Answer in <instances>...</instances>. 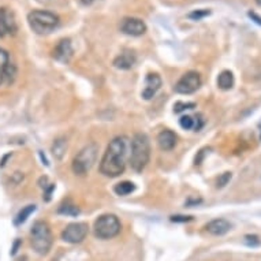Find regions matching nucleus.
Listing matches in <instances>:
<instances>
[{
	"mask_svg": "<svg viewBox=\"0 0 261 261\" xmlns=\"http://www.w3.org/2000/svg\"><path fill=\"white\" fill-rule=\"evenodd\" d=\"M93 2L94 0H82V3H84V5H92Z\"/></svg>",
	"mask_w": 261,
	"mask_h": 261,
	"instance_id": "7c9ffc66",
	"label": "nucleus"
},
{
	"mask_svg": "<svg viewBox=\"0 0 261 261\" xmlns=\"http://www.w3.org/2000/svg\"><path fill=\"white\" fill-rule=\"evenodd\" d=\"M97 152H99V146L96 144H89V145L84 146L73 160L74 174L78 176L86 175L96 163Z\"/></svg>",
	"mask_w": 261,
	"mask_h": 261,
	"instance_id": "39448f33",
	"label": "nucleus"
},
{
	"mask_svg": "<svg viewBox=\"0 0 261 261\" xmlns=\"http://www.w3.org/2000/svg\"><path fill=\"white\" fill-rule=\"evenodd\" d=\"M211 14L210 10H196V11H193V13H190L188 15L190 19H194V21H200V19H202V18L208 17Z\"/></svg>",
	"mask_w": 261,
	"mask_h": 261,
	"instance_id": "5701e85b",
	"label": "nucleus"
},
{
	"mask_svg": "<svg viewBox=\"0 0 261 261\" xmlns=\"http://www.w3.org/2000/svg\"><path fill=\"white\" fill-rule=\"evenodd\" d=\"M52 242H54V238H52L49 226L43 220L36 222L30 230V244H32L33 250L44 256L51 250Z\"/></svg>",
	"mask_w": 261,
	"mask_h": 261,
	"instance_id": "7ed1b4c3",
	"label": "nucleus"
},
{
	"mask_svg": "<svg viewBox=\"0 0 261 261\" xmlns=\"http://www.w3.org/2000/svg\"><path fill=\"white\" fill-rule=\"evenodd\" d=\"M158 144L160 149L171 150L176 145V134L171 130H163L158 136Z\"/></svg>",
	"mask_w": 261,
	"mask_h": 261,
	"instance_id": "dca6fc26",
	"label": "nucleus"
},
{
	"mask_svg": "<svg viewBox=\"0 0 261 261\" xmlns=\"http://www.w3.org/2000/svg\"><path fill=\"white\" fill-rule=\"evenodd\" d=\"M257 6H261V0H256Z\"/></svg>",
	"mask_w": 261,
	"mask_h": 261,
	"instance_id": "473e14b6",
	"label": "nucleus"
},
{
	"mask_svg": "<svg viewBox=\"0 0 261 261\" xmlns=\"http://www.w3.org/2000/svg\"><path fill=\"white\" fill-rule=\"evenodd\" d=\"M201 86V77L197 71H188L175 84V92L179 94H192Z\"/></svg>",
	"mask_w": 261,
	"mask_h": 261,
	"instance_id": "0eeeda50",
	"label": "nucleus"
},
{
	"mask_svg": "<svg viewBox=\"0 0 261 261\" xmlns=\"http://www.w3.org/2000/svg\"><path fill=\"white\" fill-rule=\"evenodd\" d=\"M202 126H204V119H202V115L201 114H197V115L194 116V127L193 128H194L196 132H198V130H200Z\"/></svg>",
	"mask_w": 261,
	"mask_h": 261,
	"instance_id": "bb28decb",
	"label": "nucleus"
},
{
	"mask_svg": "<svg viewBox=\"0 0 261 261\" xmlns=\"http://www.w3.org/2000/svg\"><path fill=\"white\" fill-rule=\"evenodd\" d=\"M231 178H232L231 172H224V174H222V175L218 178V180H216V186H218L219 189L224 188V186L228 185V182L231 180Z\"/></svg>",
	"mask_w": 261,
	"mask_h": 261,
	"instance_id": "b1692460",
	"label": "nucleus"
},
{
	"mask_svg": "<svg viewBox=\"0 0 261 261\" xmlns=\"http://www.w3.org/2000/svg\"><path fill=\"white\" fill-rule=\"evenodd\" d=\"M73 45H71V41L69 39L60 40L59 43L56 44V47L54 48V51H52V56L58 62H60V63H67V62H70V59L73 58Z\"/></svg>",
	"mask_w": 261,
	"mask_h": 261,
	"instance_id": "f8f14e48",
	"label": "nucleus"
},
{
	"mask_svg": "<svg viewBox=\"0 0 261 261\" xmlns=\"http://www.w3.org/2000/svg\"><path fill=\"white\" fill-rule=\"evenodd\" d=\"M18 246H19V241H17V242H15V245H14L13 250H11V254H15V253H17Z\"/></svg>",
	"mask_w": 261,
	"mask_h": 261,
	"instance_id": "c756f323",
	"label": "nucleus"
},
{
	"mask_svg": "<svg viewBox=\"0 0 261 261\" xmlns=\"http://www.w3.org/2000/svg\"><path fill=\"white\" fill-rule=\"evenodd\" d=\"M245 244L248 245V246L254 248V246H260L261 241L257 236H246L245 237Z\"/></svg>",
	"mask_w": 261,
	"mask_h": 261,
	"instance_id": "a878e982",
	"label": "nucleus"
},
{
	"mask_svg": "<svg viewBox=\"0 0 261 261\" xmlns=\"http://www.w3.org/2000/svg\"><path fill=\"white\" fill-rule=\"evenodd\" d=\"M136 60H137V58H136L134 52L124 51L114 59V66H115L116 69L128 70L132 69L134 64H136Z\"/></svg>",
	"mask_w": 261,
	"mask_h": 261,
	"instance_id": "2eb2a0df",
	"label": "nucleus"
},
{
	"mask_svg": "<svg viewBox=\"0 0 261 261\" xmlns=\"http://www.w3.org/2000/svg\"><path fill=\"white\" fill-rule=\"evenodd\" d=\"M28 22L33 32L37 35H48L59 25V17L51 11L45 10H33L28 15Z\"/></svg>",
	"mask_w": 261,
	"mask_h": 261,
	"instance_id": "20e7f679",
	"label": "nucleus"
},
{
	"mask_svg": "<svg viewBox=\"0 0 261 261\" xmlns=\"http://www.w3.org/2000/svg\"><path fill=\"white\" fill-rule=\"evenodd\" d=\"M17 30L18 26L14 14L6 7H0V37L14 36Z\"/></svg>",
	"mask_w": 261,
	"mask_h": 261,
	"instance_id": "1a4fd4ad",
	"label": "nucleus"
},
{
	"mask_svg": "<svg viewBox=\"0 0 261 261\" xmlns=\"http://www.w3.org/2000/svg\"><path fill=\"white\" fill-rule=\"evenodd\" d=\"M232 224L226 219H215L205 226V230L212 236H224L231 230Z\"/></svg>",
	"mask_w": 261,
	"mask_h": 261,
	"instance_id": "4468645a",
	"label": "nucleus"
},
{
	"mask_svg": "<svg viewBox=\"0 0 261 261\" xmlns=\"http://www.w3.org/2000/svg\"><path fill=\"white\" fill-rule=\"evenodd\" d=\"M94 236L100 240H110L120 232V222L115 215L106 214L96 219L94 222Z\"/></svg>",
	"mask_w": 261,
	"mask_h": 261,
	"instance_id": "423d86ee",
	"label": "nucleus"
},
{
	"mask_svg": "<svg viewBox=\"0 0 261 261\" xmlns=\"http://www.w3.org/2000/svg\"><path fill=\"white\" fill-rule=\"evenodd\" d=\"M179 124L180 127L185 128V130H190V128L194 127V118L193 116H182L179 119Z\"/></svg>",
	"mask_w": 261,
	"mask_h": 261,
	"instance_id": "4be33fe9",
	"label": "nucleus"
},
{
	"mask_svg": "<svg viewBox=\"0 0 261 261\" xmlns=\"http://www.w3.org/2000/svg\"><path fill=\"white\" fill-rule=\"evenodd\" d=\"M51 152L54 154V158L60 162L64 158L66 152H67V141L64 138H58V140H55L54 144H52Z\"/></svg>",
	"mask_w": 261,
	"mask_h": 261,
	"instance_id": "f3484780",
	"label": "nucleus"
},
{
	"mask_svg": "<svg viewBox=\"0 0 261 261\" xmlns=\"http://www.w3.org/2000/svg\"><path fill=\"white\" fill-rule=\"evenodd\" d=\"M88 236V224L71 223L62 232V240L69 244H81Z\"/></svg>",
	"mask_w": 261,
	"mask_h": 261,
	"instance_id": "6e6552de",
	"label": "nucleus"
},
{
	"mask_svg": "<svg viewBox=\"0 0 261 261\" xmlns=\"http://www.w3.org/2000/svg\"><path fill=\"white\" fill-rule=\"evenodd\" d=\"M134 190H136V186H134L133 182H128V180L119 182V184H116L115 188H114V192H115L118 196H127L130 193H133Z\"/></svg>",
	"mask_w": 261,
	"mask_h": 261,
	"instance_id": "6ab92c4d",
	"label": "nucleus"
},
{
	"mask_svg": "<svg viewBox=\"0 0 261 261\" xmlns=\"http://www.w3.org/2000/svg\"><path fill=\"white\" fill-rule=\"evenodd\" d=\"M58 212L60 215H66V216H78L80 215V208L71 204V202H66V204H62L59 206Z\"/></svg>",
	"mask_w": 261,
	"mask_h": 261,
	"instance_id": "aec40b11",
	"label": "nucleus"
},
{
	"mask_svg": "<svg viewBox=\"0 0 261 261\" xmlns=\"http://www.w3.org/2000/svg\"><path fill=\"white\" fill-rule=\"evenodd\" d=\"M196 107V104L194 103H182V101H178V103H175V106H174V111L178 114V112H182L185 111V110H192V108Z\"/></svg>",
	"mask_w": 261,
	"mask_h": 261,
	"instance_id": "393cba45",
	"label": "nucleus"
},
{
	"mask_svg": "<svg viewBox=\"0 0 261 261\" xmlns=\"http://www.w3.org/2000/svg\"><path fill=\"white\" fill-rule=\"evenodd\" d=\"M258 130H260V140H261V120H260V123H258Z\"/></svg>",
	"mask_w": 261,
	"mask_h": 261,
	"instance_id": "2f4dec72",
	"label": "nucleus"
},
{
	"mask_svg": "<svg viewBox=\"0 0 261 261\" xmlns=\"http://www.w3.org/2000/svg\"><path fill=\"white\" fill-rule=\"evenodd\" d=\"M35 211H36V205L25 206V208H23V210L17 215V218H15V226H19V224H22V223H25L26 220H28V218H29L30 215L33 214Z\"/></svg>",
	"mask_w": 261,
	"mask_h": 261,
	"instance_id": "412c9836",
	"label": "nucleus"
},
{
	"mask_svg": "<svg viewBox=\"0 0 261 261\" xmlns=\"http://www.w3.org/2000/svg\"><path fill=\"white\" fill-rule=\"evenodd\" d=\"M162 86V78L159 74L149 73L145 78V84H144V89L141 92V96L144 100L153 99L154 94L158 93V90Z\"/></svg>",
	"mask_w": 261,
	"mask_h": 261,
	"instance_id": "ddd939ff",
	"label": "nucleus"
},
{
	"mask_svg": "<svg viewBox=\"0 0 261 261\" xmlns=\"http://www.w3.org/2000/svg\"><path fill=\"white\" fill-rule=\"evenodd\" d=\"M248 15H249V18H252L253 21L256 22V23L261 25V17H260V15H257L256 13H252V11H250V13H248Z\"/></svg>",
	"mask_w": 261,
	"mask_h": 261,
	"instance_id": "c85d7f7f",
	"label": "nucleus"
},
{
	"mask_svg": "<svg viewBox=\"0 0 261 261\" xmlns=\"http://www.w3.org/2000/svg\"><path fill=\"white\" fill-rule=\"evenodd\" d=\"M150 158V144L146 134H134L132 140V154H130V166L134 171L141 172L148 166Z\"/></svg>",
	"mask_w": 261,
	"mask_h": 261,
	"instance_id": "f03ea898",
	"label": "nucleus"
},
{
	"mask_svg": "<svg viewBox=\"0 0 261 261\" xmlns=\"http://www.w3.org/2000/svg\"><path fill=\"white\" fill-rule=\"evenodd\" d=\"M128 138L124 136L115 137L107 146L101 162H100V172L110 178H115L123 174L126 168L127 159Z\"/></svg>",
	"mask_w": 261,
	"mask_h": 261,
	"instance_id": "f257e3e1",
	"label": "nucleus"
},
{
	"mask_svg": "<svg viewBox=\"0 0 261 261\" xmlns=\"http://www.w3.org/2000/svg\"><path fill=\"white\" fill-rule=\"evenodd\" d=\"M218 86L223 90L231 89L232 86H234V75H232L231 71L224 70V71H222V73L219 74Z\"/></svg>",
	"mask_w": 261,
	"mask_h": 261,
	"instance_id": "a211bd4d",
	"label": "nucleus"
},
{
	"mask_svg": "<svg viewBox=\"0 0 261 261\" xmlns=\"http://www.w3.org/2000/svg\"><path fill=\"white\" fill-rule=\"evenodd\" d=\"M120 30L123 32L124 35L138 37V36H142L145 33L146 25L145 22L140 19V18L128 17L124 18L123 21L120 22Z\"/></svg>",
	"mask_w": 261,
	"mask_h": 261,
	"instance_id": "9d476101",
	"label": "nucleus"
},
{
	"mask_svg": "<svg viewBox=\"0 0 261 261\" xmlns=\"http://www.w3.org/2000/svg\"><path fill=\"white\" fill-rule=\"evenodd\" d=\"M15 78V67L10 63L9 52L0 48V85L5 81L11 82Z\"/></svg>",
	"mask_w": 261,
	"mask_h": 261,
	"instance_id": "9b49d317",
	"label": "nucleus"
},
{
	"mask_svg": "<svg viewBox=\"0 0 261 261\" xmlns=\"http://www.w3.org/2000/svg\"><path fill=\"white\" fill-rule=\"evenodd\" d=\"M192 216H182V215H176V216H171V222L175 223H186L192 220Z\"/></svg>",
	"mask_w": 261,
	"mask_h": 261,
	"instance_id": "cd10ccee",
	"label": "nucleus"
}]
</instances>
